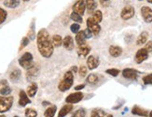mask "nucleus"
Segmentation results:
<instances>
[{"label": "nucleus", "instance_id": "3", "mask_svg": "<svg viewBox=\"0 0 152 117\" xmlns=\"http://www.w3.org/2000/svg\"><path fill=\"white\" fill-rule=\"evenodd\" d=\"M19 65L21 66L22 68H23L24 69H29L31 68L33 66L35 65L34 61H33V54L31 53H29V52H27V53H24L21 57H20L19 59Z\"/></svg>", "mask_w": 152, "mask_h": 117}, {"label": "nucleus", "instance_id": "29", "mask_svg": "<svg viewBox=\"0 0 152 117\" xmlns=\"http://www.w3.org/2000/svg\"><path fill=\"white\" fill-rule=\"evenodd\" d=\"M85 5L90 11L94 10L97 8V4L95 2V0H85Z\"/></svg>", "mask_w": 152, "mask_h": 117}, {"label": "nucleus", "instance_id": "28", "mask_svg": "<svg viewBox=\"0 0 152 117\" xmlns=\"http://www.w3.org/2000/svg\"><path fill=\"white\" fill-rule=\"evenodd\" d=\"M92 20L95 21L97 24H100L103 20V14H102V11L101 10H95L94 13H92Z\"/></svg>", "mask_w": 152, "mask_h": 117}, {"label": "nucleus", "instance_id": "37", "mask_svg": "<svg viewBox=\"0 0 152 117\" xmlns=\"http://www.w3.org/2000/svg\"><path fill=\"white\" fill-rule=\"evenodd\" d=\"M30 43V40L27 38V37H23L22 38V41H21V45H20V48H19V51H22L23 48H25L27 45Z\"/></svg>", "mask_w": 152, "mask_h": 117}, {"label": "nucleus", "instance_id": "21", "mask_svg": "<svg viewBox=\"0 0 152 117\" xmlns=\"http://www.w3.org/2000/svg\"><path fill=\"white\" fill-rule=\"evenodd\" d=\"M132 113L134 115H138V116H142V117H147L148 115V112L147 110H144L138 106H134L133 110H132Z\"/></svg>", "mask_w": 152, "mask_h": 117}, {"label": "nucleus", "instance_id": "23", "mask_svg": "<svg viewBox=\"0 0 152 117\" xmlns=\"http://www.w3.org/2000/svg\"><path fill=\"white\" fill-rule=\"evenodd\" d=\"M22 76V71L20 70V69H14V70H12L10 74V79L11 82H17L20 80V78H21Z\"/></svg>", "mask_w": 152, "mask_h": 117}, {"label": "nucleus", "instance_id": "15", "mask_svg": "<svg viewBox=\"0 0 152 117\" xmlns=\"http://www.w3.org/2000/svg\"><path fill=\"white\" fill-rule=\"evenodd\" d=\"M90 52H91V47L86 43H84L82 45H79L77 53L79 57H86L90 54Z\"/></svg>", "mask_w": 152, "mask_h": 117}, {"label": "nucleus", "instance_id": "47", "mask_svg": "<svg viewBox=\"0 0 152 117\" xmlns=\"http://www.w3.org/2000/svg\"><path fill=\"white\" fill-rule=\"evenodd\" d=\"M42 105L43 106H50V102H49V101H43V103H42Z\"/></svg>", "mask_w": 152, "mask_h": 117}, {"label": "nucleus", "instance_id": "38", "mask_svg": "<svg viewBox=\"0 0 152 117\" xmlns=\"http://www.w3.org/2000/svg\"><path fill=\"white\" fill-rule=\"evenodd\" d=\"M105 72H107V74L111 75V76H113V77H117L118 74H120L121 71L117 69V68H109V69H107L105 70Z\"/></svg>", "mask_w": 152, "mask_h": 117}, {"label": "nucleus", "instance_id": "45", "mask_svg": "<svg viewBox=\"0 0 152 117\" xmlns=\"http://www.w3.org/2000/svg\"><path fill=\"white\" fill-rule=\"evenodd\" d=\"M84 87H85V84H78V85H77L75 87V90L76 91H79V90H82Z\"/></svg>", "mask_w": 152, "mask_h": 117}, {"label": "nucleus", "instance_id": "27", "mask_svg": "<svg viewBox=\"0 0 152 117\" xmlns=\"http://www.w3.org/2000/svg\"><path fill=\"white\" fill-rule=\"evenodd\" d=\"M52 44H53V47H60L63 44V38L60 35H54L52 37Z\"/></svg>", "mask_w": 152, "mask_h": 117}, {"label": "nucleus", "instance_id": "41", "mask_svg": "<svg viewBox=\"0 0 152 117\" xmlns=\"http://www.w3.org/2000/svg\"><path fill=\"white\" fill-rule=\"evenodd\" d=\"M143 82L145 84H152V73L151 74H148L147 76H145L143 78Z\"/></svg>", "mask_w": 152, "mask_h": 117}, {"label": "nucleus", "instance_id": "52", "mask_svg": "<svg viewBox=\"0 0 152 117\" xmlns=\"http://www.w3.org/2000/svg\"><path fill=\"white\" fill-rule=\"evenodd\" d=\"M0 117H6L5 115H0Z\"/></svg>", "mask_w": 152, "mask_h": 117}, {"label": "nucleus", "instance_id": "36", "mask_svg": "<svg viewBox=\"0 0 152 117\" xmlns=\"http://www.w3.org/2000/svg\"><path fill=\"white\" fill-rule=\"evenodd\" d=\"M85 116H86V110L82 108L77 110L73 113V115H72V117H85Z\"/></svg>", "mask_w": 152, "mask_h": 117}, {"label": "nucleus", "instance_id": "10", "mask_svg": "<svg viewBox=\"0 0 152 117\" xmlns=\"http://www.w3.org/2000/svg\"><path fill=\"white\" fill-rule=\"evenodd\" d=\"M85 10H86V5H85L84 0H77L73 6V11L79 14L80 16H82L84 14Z\"/></svg>", "mask_w": 152, "mask_h": 117}, {"label": "nucleus", "instance_id": "43", "mask_svg": "<svg viewBox=\"0 0 152 117\" xmlns=\"http://www.w3.org/2000/svg\"><path fill=\"white\" fill-rule=\"evenodd\" d=\"M84 33H85V37H86V38H91L92 37V33H91V32L88 28L84 30Z\"/></svg>", "mask_w": 152, "mask_h": 117}, {"label": "nucleus", "instance_id": "53", "mask_svg": "<svg viewBox=\"0 0 152 117\" xmlns=\"http://www.w3.org/2000/svg\"><path fill=\"white\" fill-rule=\"evenodd\" d=\"M14 117H19V116H17V115H16V116H14Z\"/></svg>", "mask_w": 152, "mask_h": 117}, {"label": "nucleus", "instance_id": "40", "mask_svg": "<svg viewBox=\"0 0 152 117\" xmlns=\"http://www.w3.org/2000/svg\"><path fill=\"white\" fill-rule=\"evenodd\" d=\"M70 30H71L72 33L77 34V32H79V30H80V25H79L78 24H73L70 26Z\"/></svg>", "mask_w": 152, "mask_h": 117}, {"label": "nucleus", "instance_id": "34", "mask_svg": "<svg viewBox=\"0 0 152 117\" xmlns=\"http://www.w3.org/2000/svg\"><path fill=\"white\" fill-rule=\"evenodd\" d=\"M11 88L9 85H6L3 88L0 89V95H2L3 96H8L9 95H10L11 93Z\"/></svg>", "mask_w": 152, "mask_h": 117}, {"label": "nucleus", "instance_id": "24", "mask_svg": "<svg viewBox=\"0 0 152 117\" xmlns=\"http://www.w3.org/2000/svg\"><path fill=\"white\" fill-rule=\"evenodd\" d=\"M76 42L77 43V45H82L85 43V40H86V37H85V33H84V30L82 31H79L77 33L76 35Z\"/></svg>", "mask_w": 152, "mask_h": 117}, {"label": "nucleus", "instance_id": "8", "mask_svg": "<svg viewBox=\"0 0 152 117\" xmlns=\"http://www.w3.org/2000/svg\"><path fill=\"white\" fill-rule=\"evenodd\" d=\"M139 75V71L134 68H124L122 70V76L128 80H136Z\"/></svg>", "mask_w": 152, "mask_h": 117}, {"label": "nucleus", "instance_id": "31", "mask_svg": "<svg viewBox=\"0 0 152 117\" xmlns=\"http://www.w3.org/2000/svg\"><path fill=\"white\" fill-rule=\"evenodd\" d=\"M27 38H29L30 40H34L35 38H36V32H35V22L33 21L32 24H31V27H30V30L27 34Z\"/></svg>", "mask_w": 152, "mask_h": 117}, {"label": "nucleus", "instance_id": "11", "mask_svg": "<svg viewBox=\"0 0 152 117\" xmlns=\"http://www.w3.org/2000/svg\"><path fill=\"white\" fill-rule=\"evenodd\" d=\"M39 74V67L37 64H35L31 68L27 69V72H26V79L28 81L34 80L35 78H37Z\"/></svg>", "mask_w": 152, "mask_h": 117}, {"label": "nucleus", "instance_id": "44", "mask_svg": "<svg viewBox=\"0 0 152 117\" xmlns=\"http://www.w3.org/2000/svg\"><path fill=\"white\" fill-rule=\"evenodd\" d=\"M6 85H9V84H8V81H7V80H0V89L3 88Z\"/></svg>", "mask_w": 152, "mask_h": 117}, {"label": "nucleus", "instance_id": "46", "mask_svg": "<svg viewBox=\"0 0 152 117\" xmlns=\"http://www.w3.org/2000/svg\"><path fill=\"white\" fill-rule=\"evenodd\" d=\"M70 71H72L73 73H77V71H78V68H77V67H76V66H73V67H71V68H70Z\"/></svg>", "mask_w": 152, "mask_h": 117}, {"label": "nucleus", "instance_id": "48", "mask_svg": "<svg viewBox=\"0 0 152 117\" xmlns=\"http://www.w3.org/2000/svg\"><path fill=\"white\" fill-rule=\"evenodd\" d=\"M148 116H149V117H152V110H151V112L148 113Z\"/></svg>", "mask_w": 152, "mask_h": 117}, {"label": "nucleus", "instance_id": "35", "mask_svg": "<svg viewBox=\"0 0 152 117\" xmlns=\"http://www.w3.org/2000/svg\"><path fill=\"white\" fill-rule=\"evenodd\" d=\"M8 17V12H7L4 9L0 8V24H2Z\"/></svg>", "mask_w": 152, "mask_h": 117}, {"label": "nucleus", "instance_id": "17", "mask_svg": "<svg viewBox=\"0 0 152 117\" xmlns=\"http://www.w3.org/2000/svg\"><path fill=\"white\" fill-rule=\"evenodd\" d=\"M63 45H64V47L66 50H68V51L73 50V48H74V40H73V38H72L71 36L64 37V38L63 40Z\"/></svg>", "mask_w": 152, "mask_h": 117}, {"label": "nucleus", "instance_id": "14", "mask_svg": "<svg viewBox=\"0 0 152 117\" xmlns=\"http://www.w3.org/2000/svg\"><path fill=\"white\" fill-rule=\"evenodd\" d=\"M31 100L29 99V96H27L25 91L21 90L19 93V105L21 107H25L27 104H30Z\"/></svg>", "mask_w": 152, "mask_h": 117}, {"label": "nucleus", "instance_id": "26", "mask_svg": "<svg viewBox=\"0 0 152 117\" xmlns=\"http://www.w3.org/2000/svg\"><path fill=\"white\" fill-rule=\"evenodd\" d=\"M4 5H5V7H7V8L15 9V8L19 7L20 0H5Z\"/></svg>", "mask_w": 152, "mask_h": 117}, {"label": "nucleus", "instance_id": "7", "mask_svg": "<svg viewBox=\"0 0 152 117\" xmlns=\"http://www.w3.org/2000/svg\"><path fill=\"white\" fill-rule=\"evenodd\" d=\"M87 27L92 33V35H98L101 31V26L99 25V24L92 20L91 17L87 19Z\"/></svg>", "mask_w": 152, "mask_h": 117}, {"label": "nucleus", "instance_id": "32", "mask_svg": "<svg viewBox=\"0 0 152 117\" xmlns=\"http://www.w3.org/2000/svg\"><path fill=\"white\" fill-rule=\"evenodd\" d=\"M24 115H25V117H37V112L35 109L27 108L25 110Z\"/></svg>", "mask_w": 152, "mask_h": 117}, {"label": "nucleus", "instance_id": "33", "mask_svg": "<svg viewBox=\"0 0 152 117\" xmlns=\"http://www.w3.org/2000/svg\"><path fill=\"white\" fill-rule=\"evenodd\" d=\"M70 18H71V20H73L75 21L76 23H79V24H81L82 23V16H80L79 14L76 13V12H72V13L70 14Z\"/></svg>", "mask_w": 152, "mask_h": 117}, {"label": "nucleus", "instance_id": "20", "mask_svg": "<svg viewBox=\"0 0 152 117\" xmlns=\"http://www.w3.org/2000/svg\"><path fill=\"white\" fill-rule=\"evenodd\" d=\"M72 110H73V105H71V104H66V105L63 106L61 108V110H59L57 117H65L68 113H70L72 112Z\"/></svg>", "mask_w": 152, "mask_h": 117}, {"label": "nucleus", "instance_id": "16", "mask_svg": "<svg viewBox=\"0 0 152 117\" xmlns=\"http://www.w3.org/2000/svg\"><path fill=\"white\" fill-rule=\"evenodd\" d=\"M91 117H113L111 113H105L104 110H100V109H94L91 110Z\"/></svg>", "mask_w": 152, "mask_h": 117}, {"label": "nucleus", "instance_id": "39", "mask_svg": "<svg viewBox=\"0 0 152 117\" xmlns=\"http://www.w3.org/2000/svg\"><path fill=\"white\" fill-rule=\"evenodd\" d=\"M87 71H88V68H87V67H85V66H81L80 68H79V69H78L77 72L79 73V76H80L81 78H84L86 75H87Z\"/></svg>", "mask_w": 152, "mask_h": 117}, {"label": "nucleus", "instance_id": "6", "mask_svg": "<svg viewBox=\"0 0 152 117\" xmlns=\"http://www.w3.org/2000/svg\"><path fill=\"white\" fill-rule=\"evenodd\" d=\"M134 13H135V10L134 7H132V6H126V7H124L122 9L121 12V17L122 20L127 21V20H130L131 18H133L134 16Z\"/></svg>", "mask_w": 152, "mask_h": 117}, {"label": "nucleus", "instance_id": "18", "mask_svg": "<svg viewBox=\"0 0 152 117\" xmlns=\"http://www.w3.org/2000/svg\"><path fill=\"white\" fill-rule=\"evenodd\" d=\"M37 90H38L37 83L35 82H32L30 83V85L28 86V88H27V92H26V94H27V96L29 97H34L37 93Z\"/></svg>", "mask_w": 152, "mask_h": 117}, {"label": "nucleus", "instance_id": "30", "mask_svg": "<svg viewBox=\"0 0 152 117\" xmlns=\"http://www.w3.org/2000/svg\"><path fill=\"white\" fill-rule=\"evenodd\" d=\"M88 83L90 84H96L99 82V77L96 74H90L87 77V80H86Z\"/></svg>", "mask_w": 152, "mask_h": 117}, {"label": "nucleus", "instance_id": "50", "mask_svg": "<svg viewBox=\"0 0 152 117\" xmlns=\"http://www.w3.org/2000/svg\"><path fill=\"white\" fill-rule=\"evenodd\" d=\"M23 1H24V2H27V1H30V0H23Z\"/></svg>", "mask_w": 152, "mask_h": 117}, {"label": "nucleus", "instance_id": "49", "mask_svg": "<svg viewBox=\"0 0 152 117\" xmlns=\"http://www.w3.org/2000/svg\"><path fill=\"white\" fill-rule=\"evenodd\" d=\"M148 2L150 3V4H152V0H148Z\"/></svg>", "mask_w": 152, "mask_h": 117}, {"label": "nucleus", "instance_id": "25", "mask_svg": "<svg viewBox=\"0 0 152 117\" xmlns=\"http://www.w3.org/2000/svg\"><path fill=\"white\" fill-rule=\"evenodd\" d=\"M56 112H57V107L55 105L50 106L46 109L44 113V117H54Z\"/></svg>", "mask_w": 152, "mask_h": 117}, {"label": "nucleus", "instance_id": "4", "mask_svg": "<svg viewBox=\"0 0 152 117\" xmlns=\"http://www.w3.org/2000/svg\"><path fill=\"white\" fill-rule=\"evenodd\" d=\"M13 101H14V97L11 96H0V113H4L10 110L13 105Z\"/></svg>", "mask_w": 152, "mask_h": 117}, {"label": "nucleus", "instance_id": "2", "mask_svg": "<svg viewBox=\"0 0 152 117\" xmlns=\"http://www.w3.org/2000/svg\"><path fill=\"white\" fill-rule=\"evenodd\" d=\"M73 83H74V73L72 71L68 70L64 73L63 79L59 82L58 89L61 92H66V91H68L72 87Z\"/></svg>", "mask_w": 152, "mask_h": 117}, {"label": "nucleus", "instance_id": "12", "mask_svg": "<svg viewBox=\"0 0 152 117\" xmlns=\"http://www.w3.org/2000/svg\"><path fill=\"white\" fill-rule=\"evenodd\" d=\"M99 64H100V60L97 56L94 55H90L87 59V68L90 70H94L98 68Z\"/></svg>", "mask_w": 152, "mask_h": 117}, {"label": "nucleus", "instance_id": "9", "mask_svg": "<svg viewBox=\"0 0 152 117\" xmlns=\"http://www.w3.org/2000/svg\"><path fill=\"white\" fill-rule=\"evenodd\" d=\"M148 57V52L145 48H142L137 51V53L135 54L134 56V60L137 64H141L145 60H147Z\"/></svg>", "mask_w": 152, "mask_h": 117}, {"label": "nucleus", "instance_id": "1", "mask_svg": "<svg viewBox=\"0 0 152 117\" xmlns=\"http://www.w3.org/2000/svg\"><path fill=\"white\" fill-rule=\"evenodd\" d=\"M37 45L39 54L44 58H50L53 54L54 47L47 29L42 28L37 35Z\"/></svg>", "mask_w": 152, "mask_h": 117}, {"label": "nucleus", "instance_id": "51", "mask_svg": "<svg viewBox=\"0 0 152 117\" xmlns=\"http://www.w3.org/2000/svg\"><path fill=\"white\" fill-rule=\"evenodd\" d=\"M101 1H103V2L104 1V2H105V1H108V0H101Z\"/></svg>", "mask_w": 152, "mask_h": 117}, {"label": "nucleus", "instance_id": "42", "mask_svg": "<svg viewBox=\"0 0 152 117\" xmlns=\"http://www.w3.org/2000/svg\"><path fill=\"white\" fill-rule=\"evenodd\" d=\"M145 49H146L148 52V54L151 53V52H152V41L151 40L147 42V44L145 45Z\"/></svg>", "mask_w": 152, "mask_h": 117}, {"label": "nucleus", "instance_id": "5", "mask_svg": "<svg viewBox=\"0 0 152 117\" xmlns=\"http://www.w3.org/2000/svg\"><path fill=\"white\" fill-rule=\"evenodd\" d=\"M83 99H84V94L82 92L77 91V92L72 93V94L68 95L66 97H65V102H66L67 104L74 105V104H77L78 102H80Z\"/></svg>", "mask_w": 152, "mask_h": 117}, {"label": "nucleus", "instance_id": "22", "mask_svg": "<svg viewBox=\"0 0 152 117\" xmlns=\"http://www.w3.org/2000/svg\"><path fill=\"white\" fill-rule=\"evenodd\" d=\"M148 33L147 31H144L142 33L138 36L137 40H136V44L137 45H143L147 42L148 40Z\"/></svg>", "mask_w": 152, "mask_h": 117}, {"label": "nucleus", "instance_id": "13", "mask_svg": "<svg viewBox=\"0 0 152 117\" xmlns=\"http://www.w3.org/2000/svg\"><path fill=\"white\" fill-rule=\"evenodd\" d=\"M141 15L146 23H152V9L149 7H142Z\"/></svg>", "mask_w": 152, "mask_h": 117}, {"label": "nucleus", "instance_id": "19", "mask_svg": "<svg viewBox=\"0 0 152 117\" xmlns=\"http://www.w3.org/2000/svg\"><path fill=\"white\" fill-rule=\"evenodd\" d=\"M109 54L112 57H118L122 54V49L120 46H116V45H111L108 49Z\"/></svg>", "mask_w": 152, "mask_h": 117}]
</instances>
